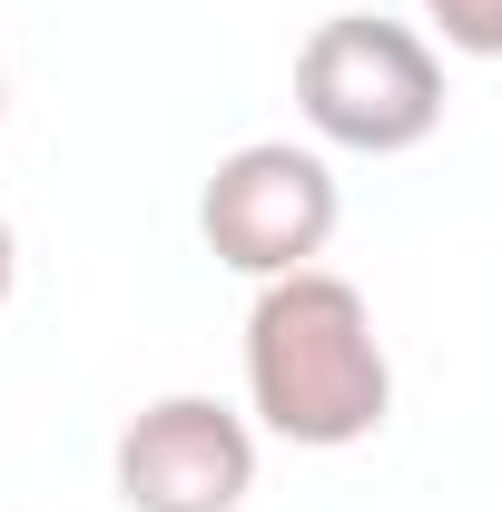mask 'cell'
I'll use <instances>...</instances> for the list:
<instances>
[{
	"label": "cell",
	"instance_id": "obj_4",
	"mask_svg": "<svg viewBox=\"0 0 502 512\" xmlns=\"http://www.w3.org/2000/svg\"><path fill=\"white\" fill-rule=\"evenodd\" d=\"M109 473L128 512H237L256 493V424L217 394H158L119 424Z\"/></svg>",
	"mask_w": 502,
	"mask_h": 512
},
{
	"label": "cell",
	"instance_id": "obj_3",
	"mask_svg": "<svg viewBox=\"0 0 502 512\" xmlns=\"http://www.w3.org/2000/svg\"><path fill=\"white\" fill-rule=\"evenodd\" d=\"M335 217H345L335 168H325V148H296V138L227 148L207 168V188H197V237H207V256L237 266V276H256V286L315 266L325 237H335Z\"/></svg>",
	"mask_w": 502,
	"mask_h": 512
},
{
	"label": "cell",
	"instance_id": "obj_7",
	"mask_svg": "<svg viewBox=\"0 0 502 512\" xmlns=\"http://www.w3.org/2000/svg\"><path fill=\"white\" fill-rule=\"evenodd\" d=\"M0 119H10V69H0Z\"/></svg>",
	"mask_w": 502,
	"mask_h": 512
},
{
	"label": "cell",
	"instance_id": "obj_5",
	"mask_svg": "<svg viewBox=\"0 0 502 512\" xmlns=\"http://www.w3.org/2000/svg\"><path fill=\"white\" fill-rule=\"evenodd\" d=\"M463 60H502V0H414Z\"/></svg>",
	"mask_w": 502,
	"mask_h": 512
},
{
	"label": "cell",
	"instance_id": "obj_6",
	"mask_svg": "<svg viewBox=\"0 0 502 512\" xmlns=\"http://www.w3.org/2000/svg\"><path fill=\"white\" fill-rule=\"evenodd\" d=\"M10 286H20V237H10V217H0V306H10Z\"/></svg>",
	"mask_w": 502,
	"mask_h": 512
},
{
	"label": "cell",
	"instance_id": "obj_1",
	"mask_svg": "<svg viewBox=\"0 0 502 512\" xmlns=\"http://www.w3.org/2000/svg\"><path fill=\"white\" fill-rule=\"evenodd\" d=\"M247 414L296 453H345L394 414V355L375 335L365 286L296 266L247 306Z\"/></svg>",
	"mask_w": 502,
	"mask_h": 512
},
{
	"label": "cell",
	"instance_id": "obj_2",
	"mask_svg": "<svg viewBox=\"0 0 502 512\" xmlns=\"http://www.w3.org/2000/svg\"><path fill=\"white\" fill-rule=\"evenodd\" d=\"M296 109L325 148L355 158H404L443 128V60L424 30L375 20V10H335L315 20L296 50Z\"/></svg>",
	"mask_w": 502,
	"mask_h": 512
}]
</instances>
